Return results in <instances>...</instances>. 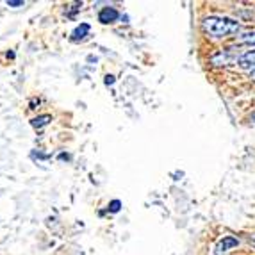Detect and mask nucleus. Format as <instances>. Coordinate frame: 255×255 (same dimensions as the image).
Listing matches in <instances>:
<instances>
[{
    "instance_id": "nucleus-2",
    "label": "nucleus",
    "mask_w": 255,
    "mask_h": 255,
    "mask_svg": "<svg viewBox=\"0 0 255 255\" xmlns=\"http://www.w3.org/2000/svg\"><path fill=\"white\" fill-rule=\"evenodd\" d=\"M239 245V239L234 236H223V239H220L214 248V255H225L230 248H236Z\"/></svg>"
},
{
    "instance_id": "nucleus-11",
    "label": "nucleus",
    "mask_w": 255,
    "mask_h": 255,
    "mask_svg": "<svg viewBox=\"0 0 255 255\" xmlns=\"http://www.w3.org/2000/svg\"><path fill=\"white\" fill-rule=\"evenodd\" d=\"M115 82V77H106V84H113Z\"/></svg>"
},
{
    "instance_id": "nucleus-10",
    "label": "nucleus",
    "mask_w": 255,
    "mask_h": 255,
    "mask_svg": "<svg viewBox=\"0 0 255 255\" xmlns=\"http://www.w3.org/2000/svg\"><path fill=\"white\" fill-rule=\"evenodd\" d=\"M7 5H13V7H18V5H23V2H21V0H16V2H14V0H9Z\"/></svg>"
},
{
    "instance_id": "nucleus-14",
    "label": "nucleus",
    "mask_w": 255,
    "mask_h": 255,
    "mask_svg": "<svg viewBox=\"0 0 255 255\" xmlns=\"http://www.w3.org/2000/svg\"><path fill=\"white\" fill-rule=\"evenodd\" d=\"M252 120H254V122H255V115H254V116H252Z\"/></svg>"
},
{
    "instance_id": "nucleus-1",
    "label": "nucleus",
    "mask_w": 255,
    "mask_h": 255,
    "mask_svg": "<svg viewBox=\"0 0 255 255\" xmlns=\"http://www.w3.org/2000/svg\"><path fill=\"white\" fill-rule=\"evenodd\" d=\"M202 29L205 34L213 36V38H225V36L238 32L241 29V23L225 16H209L202 21Z\"/></svg>"
},
{
    "instance_id": "nucleus-3",
    "label": "nucleus",
    "mask_w": 255,
    "mask_h": 255,
    "mask_svg": "<svg viewBox=\"0 0 255 255\" xmlns=\"http://www.w3.org/2000/svg\"><path fill=\"white\" fill-rule=\"evenodd\" d=\"M118 18H120L118 9L111 7V5L102 7L100 9V13H98V21H100V23H115Z\"/></svg>"
},
{
    "instance_id": "nucleus-7",
    "label": "nucleus",
    "mask_w": 255,
    "mask_h": 255,
    "mask_svg": "<svg viewBox=\"0 0 255 255\" xmlns=\"http://www.w3.org/2000/svg\"><path fill=\"white\" fill-rule=\"evenodd\" d=\"M52 122V116L50 115H41V116H36V118L30 120V125L34 128H41L45 125H48Z\"/></svg>"
},
{
    "instance_id": "nucleus-8",
    "label": "nucleus",
    "mask_w": 255,
    "mask_h": 255,
    "mask_svg": "<svg viewBox=\"0 0 255 255\" xmlns=\"http://www.w3.org/2000/svg\"><path fill=\"white\" fill-rule=\"evenodd\" d=\"M239 45H255V30L254 32H245V34L238 36Z\"/></svg>"
},
{
    "instance_id": "nucleus-5",
    "label": "nucleus",
    "mask_w": 255,
    "mask_h": 255,
    "mask_svg": "<svg viewBox=\"0 0 255 255\" xmlns=\"http://www.w3.org/2000/svg\"><path fill=\"white\" fill-rule=\"evenodd\" d=\"M239 66L245 70H252V72H254L255 70V50H250L245 55H241V57H239Z\"/></svg>"
},
{
    "instance_id": "nucleus-12",
    "label": "nucleus",
    "mask_w": 255,
    "mask_h": 255,
    "mask_svg": "<svg viewBox=\"0 0 255 255\" xmlns=\"http://www.w3.org/2000/svg\"><path fill=\"white\" fill-rule=\"evenodd\" d=\"M250 243L255 247V236H250Z\"/></svg>"
},
{
    "instance_id": "nucleus-6",
    "label": "nucleus",
    "mask_w": 255,
    "mask_h": 255,
    "mask_svg": "<svg viewBox=\"0 0 255 255\" xmlns=\"http://www.w3.org/2000/svg\"><path fill=\"white\" fill-rule=\"evenodd\" d=\"M90 23H81V25L77 27L75 30L72 32V41H81V39H84L86 36H88V32H90Z\"/></svg>"
},
{
    "instance_id": "nucleus-9",
    "label": "nucleus",
    "mask_w": 255,
    "mask_h": 255,
    "mask_svg": "<svg viewBox=\"0 0 255 255\" xmlns=\"http://www.w3.org/2000/svg\"><path fill=\"white\" fill-rule=\"evenodd\" d=\"M120 207H122V202H120V200H113L109 204V211H111V213H118Z\"/></svg>"
},
{
    "instance_id": "nucleus-4",
    "label": "nucleus",
    "mask_w": 255,
    "mask_h": 255,
    "mask_svg": "<svg viewBox=\"0 0 255 255\" xmlns=\"http://www.w3.org/2000/svg\"><path fill=\"white\" fill-rule=\"evenodd\" d=\"M211 63L214 66H229V64L234 63V55L230 54V50H220L211 57Z\"/></svg>"
},
{
    "instance_id": "nucleus-13",
    "label": "nucleus",
    "mask_w": 255,
    "mask_h": 255,
    "mask_svg": "<svg viewBox=\"0 0 255 255\" xmlns=\"http://www.w3.org/2000/svg\"><path fill=\"white\" fill-rule=\"evenodd\" d=\"M250 77H252V79H254V81H255V70H254V72L250 73Z\"/></svg>"
}]
</instances>
